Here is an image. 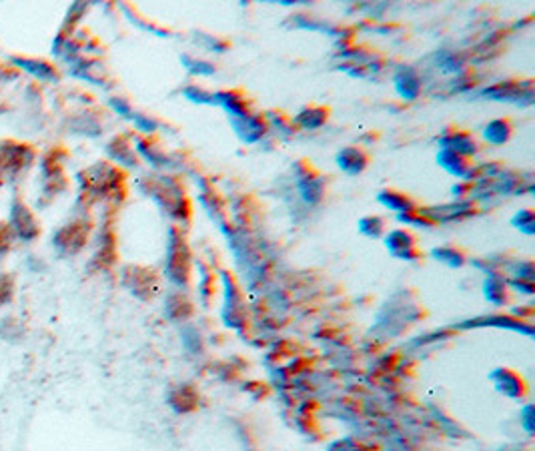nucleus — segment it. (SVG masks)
Here are the masks:
<instances>
[{
  "label": "nucleus",
  "instance_id": "0eeeda50",
  "mask_svg": "<svg viewBox=\"0 0 535 451\" xmlns=\"http://www.w3.org/2000/svg\"><path fill=\"white\" fill-rule=\"evenodd\" d=\"M492 379L495 381L497 389L509 397H521L525 396V383L524 379L517 373H514L512 369H497L492 375Z\"/></svg>",
  "mask_w": 535,
  "mask_h": 451
},
{
  "label": "nucleus",
  "instance_id": "20e7f679",
  "mask_svg": "<svg viewBox=\"0 0 535 451\" xmlns=\"http://www.w3.org/2000/svg\"><path fill=\"white\" fill-rule=\"evenodd\" d=\"M439 144L441 149H447V151H453V153L463 154V156H473L477 153V143L475 139L471 137L470 132L463 131H447L441 139H439Z\"/></svg>",
  "mask_w": 535,
  "mask_h": 451
},
{
  "label": "nucleus",
  "instance_id": "a211bd4d",
  "mask_svg": "<svg viewBox=\"0 0 535 451\" xmlns=\"http://www.w3.org/2000/svg\"><path fill=\"white\" fill-rule=\"evenodd\" d=\"M186 68L191 70V73H195L198 77H205V75H213L215 73V66L211 65V63H203V60H193V63H189L185 58Z\"/></svg>",
  "mask_w": 535,
  "mask_h": 451
},
{
  "label": "nucleus",
  "instance_id": "2eb2a0df",
  "mask_svg": "<svg viewBox=\"0 0 535 451\" xmlns=\"http://www.w3.org/2000/svg\"><path fill=\"white\" fill-rule=\"evenodd\" d=\"M359 231L363 235H367V237H381V233L385 231V221L381 217H375V215H369V217H365V219L359 221Z\"/></svg>",
  "mask_w": 535,
  "mask_h": 451
},
{
  "label": "nucleus",
  "instance_id": "f257e3e1",
  "mask_svg": "<svg viewBox=\"0 0 535 451\" xmlns=\"http://www.w3.org/2000/svg\"><path fill=\"white\" fill-rule=\"evenodd\" d=\"M385 243H387L389 251H391L395 257L405 259V261H407V259H415V257L421 255L417 251L415 237L407 231V229H395V231H391L385 237Z\"/></svg>",
  "mask_w": 535,
  "mask_h": 451
},
{
  "label": "nucleus",
  "instance_id": "dca6fc26",
  "mask_svg": "<svg viewBox=\"0 0 535 451\" xmlns=\"http://www.w3.org/2000/svg\"><path fill=\"white\" fill-rule=\"evenodd\" d=\"M433 255H435L439 261H445L451 267H459V265L465 263V255L457 247H441V249H435Z\"/></svg>",
  "mask_w": 535,
  "mask_h": 451
},
{
  "label": "nucleus",
  "instance_id": "423d86ee",
  "mask_svg": "<svg viewBox=\"0 0 535 451\" xmlns=\"http://www.w3.org/2000/svg\"><path fill=\"white\" fill-rule=\"evenodd\" d=\"M395 88L397 92L407 100H415L421 90H423V85H421V78L417 75L413 68H401L393 78Z\"/></svg>",
  "mask_w": 535,
  "mask_h": 451
},
{
  "label": "nucleus",
  "instance_id": "f3484780",
  "mask_svg": "<svg viewBox=\"0 0 535 451\" xmlns=\"http://www.w3.org/2000/svg\"><path fill=\"white\" fill-rule=\"evenodd\" d=\"M514 225H517V229H521L527 235H531L534 233V213L529 209L519 211L514 217Z\"/></svg>",
  "mask_w": 535,
  "mask_h": 451
},
{
  "label": "nucleus",
  "instance_id": "7ed1b4c3",
  "mask_svg": "<svg viewBox=\"0 0 535 451\" xmlns=\"http://www.w3.org/2000/svg\"><path fill=\"white\" fill-rule=\"evenodd\" d=\"M437 161H439V165L453 176L463 179V181H470L471 173H473V161H471L470 156H463V154L453 153V151H447V149H441Z\"/></svg>",
  "mask_w": 535,
  "mask_h": 451
},
{
  "label": "nucleus",
  "instance_id": "39448f33",
  "mask_svg": "<svg viewBox=\"0 0 535 451\" xmlns=\"http://www.w3.org/2000/svg\"><path fill=\"white\" fill-rule=\"evenodd\" d=\"M233 124L235 129L240 134V139L245 143H257L261 139L263 134L267 132V122L259 115H247L243 119H233Z\"/></svg>",
  "mask_w": 535,
  "mask_h": 451
},
{
  "label": "nucleus",
  "instance_id": "4468645a",
  "mask_svg": "<svg viewBox=\"0 0 535 451\" xmlns=\"http://www.w3.org/2000/svg\"><path fill=\"white\" fill-rule=\"evenodd\" d=\"M14 65L22 66L24 70L33 73L38 78H48V80H55L56 75L55 70L44 63H38V60H22V58H14Z\"/></svg>",
  "mask_w": 535,
  "mask_h": 451
},
{
  "label": "nucleus",
  "instance_id": "aec40b11",
  "mask_svg": "<svg viewBox=\"0 0 535 451\" xmlns=\"http://www.w3.org/2000/svg\"><path fill=\"white\" fill-rule=\"evenodd\" d=\"M9 247V239H6V235H4V231H0V253L4 251Z\"/></svg>",
  "mask_w": 535,
  "mask_h": 451
},
{
  "label": "nucleus",
  "instance_id": "ddd939ff",
  "mask_svg": "<svg viewBox=\"0 0 535 451\" xmlns=\"http://www.w3.org/2000/svg\"><path fill=\"white\" fill-rule=\"evenodd\" d=\"M14 223H16V233L22 239H31L36 235V227H34L33 217L26 213V209H14Z\"/></svg>",
  "mask_w": 535,
  "mask_h": 451
},
{
  "label": "nucleus",
  "instance_id": "6ab92c4d",
  "mask_svg": "<svg viewBox=\"0 0 535 451\" xmlns=\"http://www.w3.org/2000/svg\"><path fill=\"white\" fill-rule=\"evenodd\" d=\"M12 295V281L9 277L0 275V305L6 303Z\"/></svg>",
  "mask_w": 535,
  "mask_h": 451
},
{
  "label": "nucleus",
  "instance_id": "1a4fd4ad",
  "mask_svg": "<svg viewBox=\"0 0 535 451\" xmlns=\"http://www.w3.org/2000/svg\"><path fill=\"white\" fill-rule=\"evenodd\" d=\"M512 132H514V124L509 119H493L483 127V139L489 144L499 147L512 139Z\"/></svg>",
  "mask_w": 535,
  "mask_h": 451
},
{
  "label": "nucleus",
  "instance_id": "9b49d317",
  "mask_svg": "<svg viewBox=\"0 0 535 451\" xmlns=\"http://www.w3.org/2000/svg\"><path fill=\"white\" fill-rule=\"evenodd\" d=\"M299 193H301V197L305 198L307 203L317 205L319 201L323 198V195H325V183L321 181V176L307 175L299 183Z\"/></svg>",
  "mask_w": 535,
  "mask_h": 451
},
{
  "label": "nucleus",
  "instance_id": "f8f14e48",
  "mask_svg": "<svg viewBox=\"0 0 535 451\" xmlns=\"http://www.w3.org/2000/svg\"><path fill=\"white\" fill-rule=\"evenodd\" d=\"M485 297L492 301L493 305H502L507 301V293H505V281L502 277H489L485 283Z\"/></svg>",
  "mask_w": 535,
  "mask_h": 451
},
{
  "label": "nucleus",
  "instance_id": "f03ea898",
  "mask_svg": "<svg viewBox=\"0 0 535 451\" xmlns=\"http://www.w3.org/2000/svg\"><path fill=\"white\" fill-rule=\"evenodd\" d=\"M337 165L343 173L355 176L367 169V165H369V154L365 153L361 147H345L343 151L337 153Z\"/></svg>",
  "mask_w": 535,
  "mask_h": 451
},
{
  "label": "nucleus",
  "instance_id": "6e6552de",
  "mask_svg": "<svg viewBox=\"0 0 535 451\" xmlns=\"http://www.w3.org/2000/svg\"><path fill=\"white\" fill-rule=\"evenodd\" d=\"M329 119V109L325 107H317V105H311V107H305V109L299 110V115L295 117V124H299L301 129L305 131H315V129H321Z\"/></svg>",
  "mask_w": 535,
  "mask_h": 451
},
{
  "label": "nucleus",
  "instance_id": "9d476101",
  "mask_svg": "<svg viewBox=\"0 0 535 451\" xmlns=\"http://www.w3.org/2000/svg\"><path fill=\"white\" fill-rule=\"evenodd\" d=\"M379 203L385 205L387 209L397 211V213H405V211L415 209V203L413 198L405 193H399V191H393V189H387V191H381L379 193Z\"/></svg>",
  "mask_w": 535,
  "mask_h": 451
}]
</instances>
